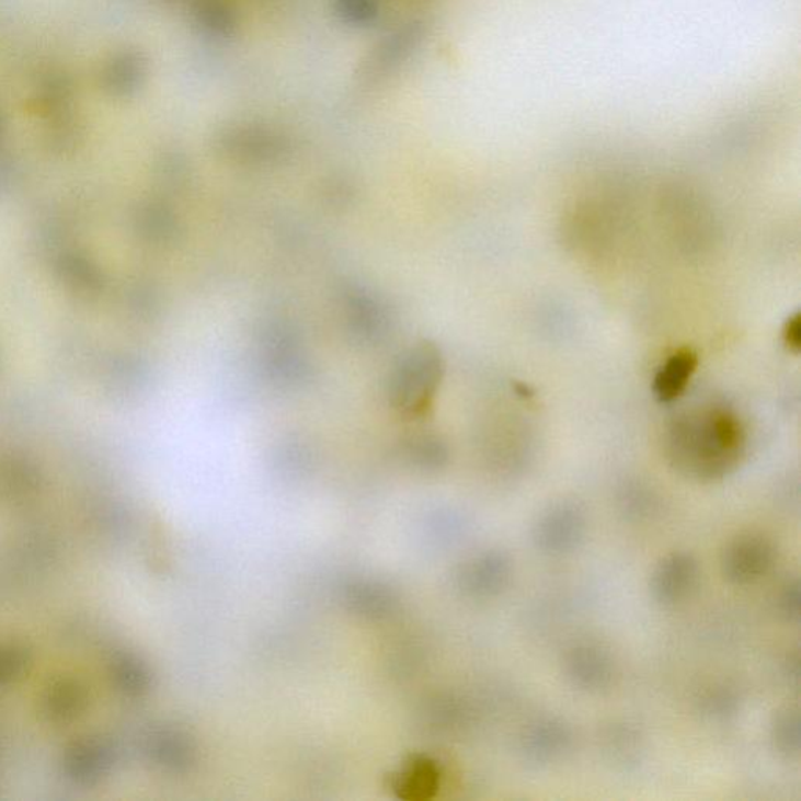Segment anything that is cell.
Returning <instances> with one entry per match:
<instances>
[{"instance_id":"cell-1","label":"cell","mask_w":801,"mask_h":801,"mask_svg":"<svg viewBox=\"0 0 801 801\" xmlns=\"http://www.w3.org/2000/svg\"><path fill=\"white\" fill-rule=\"evenodd\" d=\"M745 448L744 424L730 405L720 402L679 413L664 440L671 466L700 482L730 477L744 459Z\"/></svg>"},{"instance_id":"cell-2","label":"cell","mask_w":801,"mask_h":801,"mask_svg":"<svg viewBox=\"0 0 801 801\" xmlns=\"http://www.w3.org/2000/svg\"><path fill=\"white\" fill-rule=\"evenodd\" d=\"M444 357L434 343H419L405 351L391 371L389 398L398 412L419 416L431 408L444 378Z\"/></svg>"},{"instance_id":"cell-3","label":"cell","mask_w":801,"mask_h":801,"mask_svg":"<svg viewBox=\"0 0 801 801\" xmlns=\"http://www.w3.org/2000/svg\"><path fill=\"white\" fill-rule=\"evenodd\" d=\"M587 528V514L581 504L556 501L534 523V547L550 558L572 554L583 543Z\"/></svg>"},{"instance_id":"cell-4","label":"cell","mask_w":801,"mask_h":801,"mask_svg":"<svg viewBox=\"0 0 801 801\" xmlns=\"http://www.w3.org/2000/svg\"><path fill=\"white\" fill-rule=\"evenodd\" d=\"M777 562V548L764 534H742L726 545L720 569L728 583L749 585L766 577Z\"/></svg>"},{"instance_id":"cell-5","label":"cell","mask_w":801,"mask_h":801,"mask_svg":"<svg viewBox=\"0 0 801 801\" xmlns=\"http://www.w3.org/2000/svg\"><path fill=\"white\" fill-rule=\"evenodd\" d=\"M617 667L613 654L596 642H580L563 656V675L574 689L599 694L609 689Z\"/></svg>"},{"instance_id":"cell-6","label":"cell","mask_w":801,"mask_h":801,"mask_svg":"<svg viewBox=\"0 0 801 801\" xmlns=\"http://www.w3.org/2000/svg\"><path fill=\"white\" fill-rule=\"evenodd\" d=\"M700 581V563L694 554L675 551L662 558L650 577V592L657 605L672 607L693 596Z\"/></svg>"},{"instance_id":"cell-7","label":"cell","mask_w":801,"mask_h":801,"mask_svg":"<svg viewBox=\"0 0 801 801\" xmlns=\"http://www.w3.org/2000/svg\"><path fill=\"white\" fill-rule=\"evenodd\" d=\"M343 310L351 334L362 342H379L389 331L390 318L386 307L362 288L353 287L345 293Z\"/></svg>"},{"instance_id":"cell-8","label":"cell","mask_w":801,"mask_h":801,"mask_svg":"<svg viewBox=\"0 0 801 801\" xmlns=\"http://www.w3.org/2000/svg\"><path fill=\"white\" fill-rule=\"evenodd\" d=\"M573 745V733L559 719H543L528 728L523 737V753L536 766H550L561 760Z\"/></svg>"},{"instance_id":"cell-9","label":"cell","mask_w":801,"mask_h":801,"mask_svg":"<svg viewBox=\"0 0 801 801\" xmlns=\"http://www.w3.org/2000/svg\"><path fill=\"white\" fill-rule=\"evenodd\" d=\"M697 367L698 356L689 347L673 353L654 376V398L664 404L678 400L689 386Z\"/></svg>"},{"instance_id":"cell-10","label":"cell","mask_w":801,"mask_h":801,"mask_svg":"<svg viewBox=\"0 0 801 801\" xmlns=\"http://www.w3.org/2000/svg\"><path fill=\"white\" fill-rule=\"evenodd\" d=\"M263 345H265L263 357H265L266 368L276 378L282 380L302 378L306 373V361L290 332L279 328L274 329L266 334Z\"/></svg>"},{"instance_id":"cell-11","label":"cell","mask_w":801,"mask_h":801,"mask_svg":"<svg viewBox=\"0 0 801 801\" xmlns=\"http://www.w3.org/2000/svg\"><path fill=\"white\" fill-rule=\"evenodd\" d=\"M514 563L510 554L493 551L479 559L473 570V587L479 595L495 596L510 587Z\"/></svg>"},{"instance_id":"cell-12","label":"cell","mask_w":801,"mask_h":801,"mask_svg":"<svg viewBox=\"0 0 801 801\" xmlns=\"http://www.w3.org/2000/svg\"><path fill=\"white\" fill-rule=\"evenodd\" d=\"M770 737L781 755L793 758L800 753V716L797 708H785L774 717Z\"/></svg>"},{"instance_id":"cell-13","label":"cell","mask_w":801,"mask_h":801,"mask_svg":"<svg viewBox=\"0 0 801 801\" xmlns=\"http://www.w3.org/2000/svg\"><path fill=\"white\" fill-rule=\"evenodd\" d=\"M778 613L788 623L797 625L800 620V584L799 580L788 581L781 587L777 602Z\"/></svg>"},{"instance_id":"cell-14","label":"cell","mask_w":801,"mask_h":801,"mask_svg":"<svg viewBox=\"0 0 801 801\" xmlns=\"http://www.w3.org/2000/svg\"><path fill=\"white\" fill-rule=\"evenodd\" d=\"M336 9L343 20L365 24L378 13V3L376 0H336Z\"/></svg>"},{"instance_id":"cell-15","label":"cell","mask_w":801,"mask_h":801,"mask_svg":"<svg viewBox=\"0 0 801 801\" xmlns=\"http://www.w3.org/2000/svg\"><path fill=\"white\" fill-rule=\"evenodd\" d=\"M736 708V695L731 693V690H726L725 687L711 690V693L706 695L703 700V709L709 716L726 717L733 714Z\"/></svg>"},{"instance_id":"cell-16","label":"cell","mask_w":801,"mask_h":801,"mask_svg":"<svg viewBox=\"0 0 801 801\" xmlns=\"http://www.w3.org/2000/svg\"><path fill=\"white\" fill-rule=\"evenodd\" d=\"M621 503H623V510L627 512L629 517H649L651 512L654 510L653 495H650V493L642 488H632V490H629L628 493H625L623 499H621Z\"/></svg>"},{"instance_id":"cell-17","label":"cell","mask_w":801,"mask_h":801,"mask_svg":"<svg viewBox=\"0 0 801 801\" xmlns=\"http://www.w3.org/2000/svg\"><path fill=\"white\" fill-rule=\"evenodd\" d=\"M201 20H203V24H206V27L217 33L225 32L230 25L229 11L221 3L210 2V0L204 3L203 10H201Z\"/></svg>"},{"instance_id":"cell-18","label":"cell","mask_w":801,"mask_h":801,"mask_svg":"<svg viewBox=\"0 0 801 801\" xmlns=\"http://www.w3.org/2000/svg\"><path fill=\"white\" fill-rule=\"evenodd\" d=\"M782 340L785 345L788 346L789 351L793 354H799L801 350V314L799 312L793 313L791 318L786 321L785 329H782Z\"/></svg>"}]
</instances>
